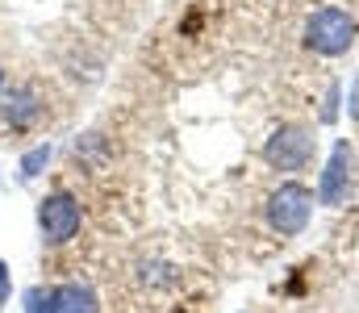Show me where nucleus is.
<instances>
[{
  "mask_svg": "<svg viewBox=\"0 0 359 313\" xmlns=\"http://www.w3.org/2000/svg\"><path fill=\"white\" fill-rule=\"evenodd\" d=\"M305 34H309L305 42L318 55H343L351 46V38H355V21L343 8H322V13H313V21H309Z\"/></svg>",
  "mask_w": 359,
  "mask_h": 313,
  "instance_id": "nucleus-1",
  "label": "nucleus"
},
{
  "mask_svg": "<svg viewBox=\"0 0 359 313\" xmlns=\"http://www.w3.org/2000/svg\"><path fill=\"white\" fill-rule=\"evenodd\" d=\"M309 205H313L309 188H301V184H284L280 193H271L268 217H271V225H276L280 234H297V230L309 221Z\"/></svg>",
  "mask_w": 359,
  "mask_h": 313,
  "instance_id": "nucleus-2",
  "label": "nucleus"
},
{
  "mask_svg": "<svg viewBox=\"0 0 359 313\" xmlns=\"http://www.w3.org/2000/svg\"><path fill=\"white\" fill-rule=\"evenodd\" d=\"M38 225H42V234H46V242H67L76 230H80V201L76 197H67V193H55V197H46L42 209H38Z\"/></svg>",
  "mask_w": 359,
  "mask_h": 313,
  "instance_id": "nucleus-3",
  "label": "nucleus"
},
{
  "mask_svg": "<svg viewBox=\"0 0 359 313\" xmlns=\"http://www.w3.org/2000/svg\"><path fill=\"white\" fill-rule=\"evenodd\" d=\"M268 163L271 167H284V172H297V167H305L309 163V155H313V138L301 130V125H284V130H276L268 142Z\"/></svg>",
  "mask_w": 359,
  "mask_h": 313,
  "instance_id": "nucleus-4",
  "label": "nucleus"
},
{
  "mask_svg": "<svg viewBox=\"0 0 359 313\" xmlns=\"http://www.w3.org/2000/svg\"><path fill=\"white\" fill-rule=\"evenodd\" d=\"M50 313H96V297L80 284H63L50 297Z\"/></svg>",
  "mask_w": 359,
  "mask_h": 313,
  "instance_id": "nucleus-5",
  "label": "nucleus"
},
{
  "mask_svg": "<svg viewBox=\"0 0 359 313\" xmlns=\"http://www.w3.org/2000/svg\"><path fill=\"white\" fill-rule=\"evenodd\" d=\"M38 113H42V109H38V101H34V92H13V97H8V104H4L8 125H29Z\"/></svg>",
  "mask_w": 359,
  "mask_h": 313,
  "instance_id": "nucleus-6",
  "label": "nucleus"
},
{
  "mask_svg": "<svg viewBox=\"0 0 359 313\" xmlns=\"http://www.w3.org/2000/svg\"><path fill=\"white\" fill-rule=\"evenodd\" d=\"M347 167H351V155H347V146H339V151H334V163H330V176H326V184H322V197H326V201H339V184H343V176H347Z\"/></svg>",
  "mask_w": 359,
  "mask_h": 313,
  "instance_id": "nucleus-7",
  "label": "nucleus"
},
{
  "mask_svg": "<svg viewBox=\"0 0 359 313\" xmlns=\"http://www.w3.org/2000/svg\"><path fill=\"white\" fill-rule=\"evenodd\" d=\"M42 163H46V146H42V151H34V155L25 159V176H34V172H38Z\"/></svg>",
  "mask_w": 359,
  "mask_h": 313,
  "instance_id": "nucleus-8",
  "label": "nucleus"
},
{
  "mask_svg": "<svg viewBox=\"0 0 359 313\" xmlns=\"http://www.w3.org/2000/svg\"><path fill=\"white\" fill-rule=\"evenodd\" d=\"M4 293H8V267L0 263V305H4Z\"/></svg>",
  "mask_w": 359,
  "mask_h": 313,
  "instance_id": "nucleus-9",
  "label": "nucleus"
},
{
  "mask_svg": "<svg viewBox=\"0 0 359 313\" xmlns=\"http://www.w3.org/2000/svg\"><path fill=\"white\" fill-rule=\"evenodd\" d=\"M351 113L359 117V80H355V92H351Z\"/></svg>",
  "mask_w": 359,
  "mask_h": 313,
  "instance_id": "nucleus-10",
  "label": "nucleus"
},
{
  "mask_svg": "<svg viewBox=\"0 0 359 313\" xmlns=\"http://www.w3.org/2000/svg\"><path fill=\"white\" fill-rule=\"evenodd\" d=\"M0 84H4V71H0Z\"/></svg>",
  "mask_w": 359,
  "mask_h": 313,
  "instance_id": "nucleus-11",
  "label": "nucleus"
}]
</instances>
